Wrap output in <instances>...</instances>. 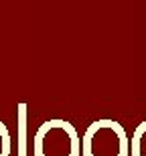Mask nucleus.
Returning a JSON list of instances; mask_svg holds the SVG:
<instances>
[{"instance_id": "nucleus-5", "label": "nucleus", "mask_w": 146, "mask_h": 156, "mask_svg": "<svg viewBox=\"0 0 146 156\" xmlns=\"http://www.w3.org/2000/svg\"><path fill=\"white\" fill-rule=\"evenodd\" d=\"M12 144H10V134H8V128L0 122V156H10Z\"/></svg>"}, {"instance_id": "nucleus-2", "label": "nucleus", "mask_w": 146, "mask_h": 156, "mask_svg": "<svg viewBox=\"0 0 146 156\" xmlns=\"http://www.w3.org/2000/svg\"><path fill=\"white\" fill-rule=\"evenodd\" d=\"M81 156H130V138L116 120H95L81 138Z\"/></svg>"}, {"instance_id": "nucleus-3", "label": "nucleus", "mask_w": 146, "mask_h": 156, "mask_svg": "<svg viewBox=\"0 0 146 156\" xmlns=\"http://www.w3.org/2000/svg\"><path fill=\"white\" fill-rule=\"evenodd\" d=\"M18 120V142H16V156H27V104H18L16 110Z\"/></svg>"}, {"instance_id": "nucleus-1", "label": "nucleus", "mask_w": 146, "mask_h": 156, "mask_svg": "<svg viewBox=\"0 0 146 156\" xmlns=\"http://www.w3.org/2000/svg\"><path fill=\"white\" fill-rule=\"evenodd\" d=\"M33 156H81V138L67 120H47L35 132Z\"/></svg>"}, {"instance_id": "nucleus-4", "label": "nucleus", "mask_w": 146, "mask_h": 156, "mask_svg": "<svg viewBox=\"0 0 146 156\" xmlns=\"http://www.w3.org/2000/svg\"><path fill=\"white\" fill-rule=\"evenodd\" d=\"M130 156H146V120L136 128L130 138Z\"/></svg>"}]
</instances>
